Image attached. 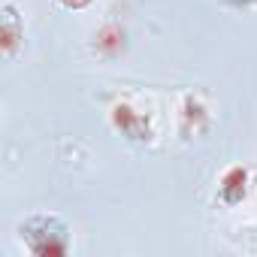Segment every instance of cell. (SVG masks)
Here are the masks:
<instances>
[{"instance_id": "5", "label": "cell", "mask_w": 257, "mask_h": 257, "mask_svg": "<svg viewBox=\"0 0 257 257\" xmlns=\"http://www.w3.org/2000/svg\"><path fill=\"white\" fill-rule=\"evenodd\" d=\"M22 40H25V19L16 10L13 0H7V4L0 7V49H4V55L13 58L19 52Z\"/></svg>"}, {"instance_id": "4", "label": "cell", "mask_w": 257, "mask_h": 257, "mask_svg": "<svg viewBox=\"0 0 257 257\" xmlns=\"http://www.w3.org/2000/svg\"><path fill=\"white\" fill-rule=\"evenodd\" d=\"M209 118H212V112H209L206 100L200 94H194V91H185L182 103H179V134H182V140L197 137L209 124Z\"/></svg>"}, {"instance_id": "1", "label": "cell", "mask_w": 257, "mask_h": 257, "mask_svg": "<svg viewBox=\"0 0 257 257\" xmlns=\"http://www.w3.org/2000/svg\"><path fill=\"white\" fill-rule=\"evenodd\" d=\"M16 239L34 257H64V254H70V245H73L70 224L49 212H37V215H28L25 221H19Z\"/></svg>"}, {"instance_id": "2", "label": "cell", "mask_w": 257, "mask_h": 257, "mask_svg": "<svg viewBox=\"0 0 257 257\" xmlns=\"http://www.w3.org/2000/svg\"><path fill=\"white\" fill-rule=\"evenodd\" d=\"M109 124L127 140V143H137V146H149L155 143L158 131H155V118L152 112L140 109L134 100H118L109 109Z\"/></svg>"}, {"instance_id": "3", "label": "cell", "mask_w": 257, "mask_h": 257, "mask_svg": "<svg viewBox=\"0 0 257 257\" xmlns=\"http://www.w3.org/2000/svg\"><path fill=\"white\" fill-rule=\"evenodd\" d=\"M248 194H251V170H248V167H242V164L227 167V170L221 173V179H218L215 203H221V206L233 209V206L245 203V200H248Z\"/></svg>"}, {"instance_id": "8", "label": "cell", "mask_w": 257, "mask_h": 257, "mask_svg": "<svg viewBox=\"0 0 257 257\" xmlns=\"http://www.w3.org/2000/svg\"><path fill=\"white\" fill-rule=\"evenodd\" d=\"M248 233H251V239H254V242H257V227H251V230H248Z\"/></svg>"}, {"instance_id": "7", "label": "cell", "mask_w": 257, "mask_h": 257, "mask_svg": "<svg viewBox=\"0 0 257 257\" xmlns=\"http://www.w3.org/2000/svg\"><path fill=\"white\" fill-rule=\"evenodd\" d=\"M58 4H61L64 10H85V7L94 4V0H58Z\"/></svg>"}, {"instance_id": "6", "label": "cell", "mask_w": 257, "mask_h": 257, "mask_svg": "<svg viewBox=\"0 0 257 257\" xmlns=\"http://www.w3.org/2000/svg\"><path fill=\"white\" fill-rule=\"evenodd\" d=\"M121 46H124V34H121V28L109 25V28H103V31L97 34V49H100L103 55H118Z\"/></svg>"}]
</instances>
